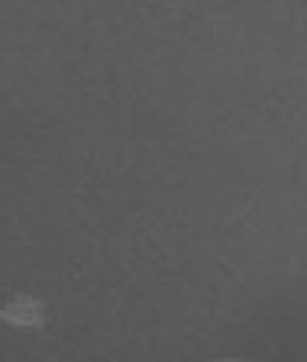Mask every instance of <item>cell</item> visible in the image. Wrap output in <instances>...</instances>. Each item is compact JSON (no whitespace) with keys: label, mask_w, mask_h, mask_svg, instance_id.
Segmentation results:
<instances>
[{"label":"cell","mask_w":307,"mask_h":362,"mask_svg":"<svg viewBox=\"0 0 307 362\" xmlns=\"http://www.w3.org/2000/svg\"><path fill=\"white\" fill-rule=\"evenodd\" d=\"M0 317L16 327H36L42 320V310H39V301H33V298H16L13 304L0 310Z\"/></svg>","instance_id":"1"}]
</instances>
